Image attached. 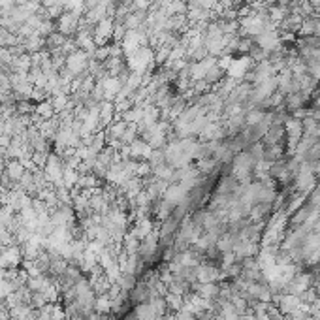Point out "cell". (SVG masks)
Returning a JSON list of instances; mask_svg holds the SVG:
<instances>
[{
  "mask_svg": "<svg viewBox=\"0 0 320 320\" xmlns=\"http://www.w3.org/2000/svg\"><path fill=\"white\" fill-rule=\"evenodd\" d=\"M111 23L108 19H104V21H100L98 26H96V32H94V42L96 44H104L106 42V38L111 34Z\"/></svg>",
  "mask_w": 320,
  "mask_h": 320,
  "instance_id": "cell-1",
  "label": "cell"
}]
</instances>
